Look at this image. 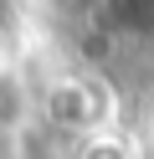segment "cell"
Wrapping results in <instances>:
<instances>
[{
    "instance_id": "obj_2",
    "label": "cell",
    "mask_w": 154,
    "mask_h": 159,
    "mask_svg": "<svg viewBox=\"0 0 154 159\" xmlns=\"http://www.w3.org/2000/svg\"><path fill=\"white\" fill-rule=\"evenodd\" d=\"M77 159H128V144L113 134H87L77 144Z\"/></svg>"
},
{
    "instance_id": "obj_1",
    "label": "cell",
    "mask_w": 154,
    "mask_h": 159,
    "mask_svg": "<svg viewBox=\"0 0 154 159\" xmlns=\"http://www.w3.org/2000/svg\"><path fill=\"white\" fill-rule=\"evenodd\" d=\"M41 113H46L51 128H62V134H82L87 139L92 128H98L103 118V87L92 82V77H57V82L46 87V98H41Z\"/></svg>"
}]
</instances>
